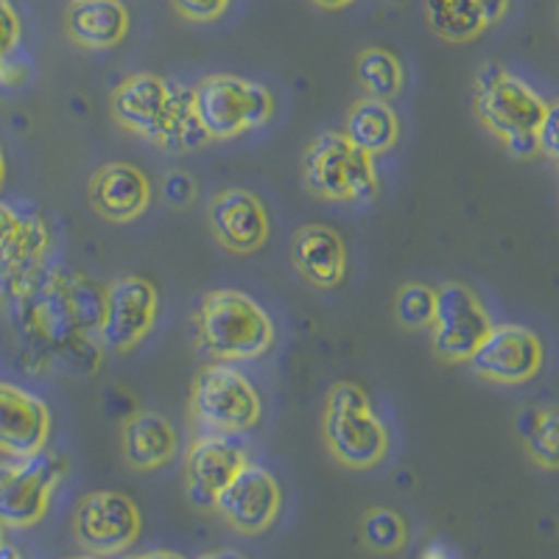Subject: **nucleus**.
<instances>
[{
  "mask_svg": "<svg viewBox=\"0 0 559 559\" xmlns=\"http://www.w3.org/2000/svg\"><path fill=\"white\" fill-rule=\"evenodd\" d=\"M68 37L87 51H107L129 32V12L121 0H73L64 17Z\"/></svg>",
  "mask_w": 559,
  "mask_h": 559,
  "instance_id": "aec40b11",
  "label": "nucleus"
},
{
  "mask_svg": "<svg viewBox=\"0 0 559 559\" xmlns=\"http://www.w3.org/2000/svg\"><path fill=\"white\" fill-rule=\"evenodd\" d=\"M433 292H437V306H433V319L428 324L433 353L448 364L471 361L473 349L492 328L481 299L462 283H445Z\"/></svg>",
  "mask_w": 559,
  "mask_h": 559,
  "instance_id": "9b49d317",
  "label": "nucleus"
},
{
  "mask_svg": "<svg viewBox=\"0 0 559 559\" xmlns=\"http://www.w3.org/2000/svg\"><path fill=\"white\" fill-rule=\"evenodd\" d=\"M127 559H185V557L177 551H143V554H134V557H127Z\"/></svg>",
  "mask_w": 559,
  "mask_h": 559,
  "instance_id": "f704fd0d",
  "label": "nucleus"
},
{
  "mask_svg": "<svg viewBox=\"0 0 559 559\" xmlns=\"http://www.w3.org/2000/svg\"><path fill=\"white\" fill-rule=\"evenodd\" d=\"M210 229L224 249L249 254L261 249L269 238V213L254 193L243 188H227L218 193L207 210Z\"/></svg>",
  "mask_w": 559,
  "mask_h": 559,
  "instance_id": "f3484780",
  "label": "nucleus"
},
{
  "mask_svg": "<svg viewBox=\"0 0 559 559\" xmlns=\"http://www.w3.org/2000/svg\"><path fill=\"white\" fill-rule=\"evenodd\" d=\"M64 473L68 459L51 451L0 464V523L9 528H28L43 521Z\"/></svg>",
  "mask_w": 559,
  "mask_h": 559,
  "instance_id": "6e6552de",
  "label": "nucleus"
},
{
  "mask_svg": "<svg viewBox=\"0 0 559 559\" xmlns=\"http://www.w3.org/2000/svg\"><path fill=\"white\" fill-rule=\"evenodd\" d=\"M199 347L216 361H254L274 344V322L249 294L218 288L199 308Z\"/></svg>",
  "mask_w": 559,
  "mask_h": 559,
  "instance_id": "7ed1b4c3",
  "label": "nucleus"
},
{
  "mask_svg": "<svg viewBox=\"0 0 559 559\" xmlns=\"http://www.w3.org/2000/svg\"><path fill=\"white\" fill-rule=\"evenodd\" d=\"M159 297L157 288L146 277L127 274L112 286L104 288V319L102 347L112 353H129L134 344L143 342L157 319Z\"/></svg>",
  "mask_w": 559,
  "mask_h": 559,
  "instance_id": "f8f14e48",
  "label": "nucleus"
},
{
  "mask_svg": "<svg viewBox=\"0 0 559 559\" xmlns=\"http://www.w3.org/2000/svg\"><path fill=\"white\" fill-rule=\"evenodd\" d=\"M423 559H451V554H448L445 548L433 546V548H428L426 554H423Z\"/></svg>",
  "mask_w": 559,
  "mask_h": 559,
  "instance_id": "e433bc0d",
  "label": "nucleus"
},
{
  "mask_svg": "<svg viewBox=\"0 0 559 559\" xmlns=\"http://www.w3.org/2000/svg\"><path fill=\"white\" fill-rule=\"evenodd\" d=\"M322 431L331 456L349 471H369L386 459V426L356 383L344 381L331 389Z\"/></svg>",
  "mask_w": 559,
  "mask_h": 559,
  "instance_id": "39448f33",
  "label": "nucleus"
},
{
  "mask_svg": "<svg viewBox=\"0 0 559 559\" xmlns=\"http://www.w3.org/2000/svg\"><path fill=\"white\" fill-rule=\"evenodd\" d=\"M557 408H540L534 412V423L526 431V451L534 462L546 467V471H557Z\"/></svg>",
  "mask_w": 559,
  "mask_h": 559,
  "instance_id": "bb28decb",
  "label": "nucleus"
},
{
  "mask_svg": "<svg viewBox=\"0 0 559 559\" xmlns=\"http://www.w3.org/2000/svg\"><path fill=\"white\" fill-rule=\"evenodd\" d=\"M193 109L210 140H233L272 118L274 98L263 84L233 73L204 76L191 90Z\"/></svg>",
  "mask_w": 559,
  "mask_h": 559,
  "instance_id": "0eeeda50",
  "label": "nucleus"
},
{
  "mask_svg": "<svg viewBox=\"0 0 559 559\" xmlns=\"http://www.w3.org/2000/svg\"><path fill=\"white\" fill-rule=\"evenodd\" d=\"M546 109L548 102L501 64L487 62L476 73L478 118L512 157L526 159L537 154V127Z\"/></svg>",
  "mask_w": 559,
  "mask_h": 559,
  "instance_id": "20e7f679",
  "label": "nucleus"
},
{
  "mask_svg": "<svg viewBox=\"0 0 559 559\" xmlns=\"http://www.w3.org/2000/svg\"><path fill=\"white\" fill-rule=\"evenodd\" d=\"M199 559H249V557L243 551H238V548H218V551L202 554Z\"/></svg>",
  "mask_w": 559,
  "mask_h": 559,
  "instance_id": "72a5a7b5",
  "label": "nucleus"
},
{
  "mask_svg": "<svg viewBox=\"0 0 559 559\" xmlns=\"http://www.w3.org/2000/svg\"><path fill=\"white\" fill-rule=\"evenodd\" d=\"M484 381L518 386L543 369V342L523 324H492L471 356Z\"/></svg>",
  "mask_w": 559,
  "mask_h": 559,
  "instance_id": "ddd939ff",
  "label": "nucleus"
},
{
  "mask_svg": "<svg viewBox=\"0 0 559 559\" xmlns=\"http://www.w3.org/2000/svg\"><path fill=\"white\" fill-rule=\"evenodd\" d=\"M408 540V528L403 515H397L394 509L376 507L369 509L367 515L361 518V543L372 554L381 557H392V554L403 551Z\"/></svg>",
  "mask_w": 559,
  "mask_h": 559,
  "instance_id": "393cba45",
  "label": "nucleus"
},
{
  "mask_svg": "<svg viewBox=\"0 0 559 559\" xmlns=\"http://www.w3.org/2000/svg\"><path fill=\"white\" fill-rule=\"evenodd\" d=\"M557 134H559V109H557V104H548L540 127H537V152H543L548 159H554V163L559 159Z\"/></svg>",
  "mask_w": 559,
  "mask_h": 559,
  "instance_id": "c756f323",
  "label": "nucleus"
},
{
  "mask_svg": "<svg viewBox=\"0 0 559 559\" xmlns=\"http://www.w3.org/2000/svg\"><path fill=\"white\" fill-rule=\"evenodd\" d=\"M356 73L369 98L392 102L403 90L401 59L394 57L392 51H383V48H367V51L358 53Z\"/></svg>",
  "mask_w": 559,
  "mask_h": 559,
  "instance_id": "b1692460",
  "label": "nucleus"
},
{
  "mask_svg": "<svg viewBox=\"0 0 559 559\" xmlns=\"http://www.w3.org/2000/svg\"><path fill=\"white\" fill-rule=\"evenodd\" d=\"M68 559H102V557H93V554H82V557H68Z\"/></svg>",
  "mask_w": 559,
  "mask_h": 559,
  "instance_id": "ea45409f",
  "label": "nucleus"
},
{
  "mask_svg": "<svg viewBox=\"0 0 559 559\" xmlns=\"http://www.w3.org/2000/svg\"><path fill=\"white\" fill-rule=\"evenodd\" d=\"M123 459L132 471L152 473L177 453V431L163 414L138 412L127 419L121 433Z\"/></svg>",
  "mask_w": 559,
  "mask_h": 559,
  "instance_id": "412c9836",
  "label": "nucleus"
},
{
  "mask_svg": "<svg viewBox=\"0 0 559 559\" xmlns=\"http://www.w3.org/2000/svg\"><path fill=\"white\" fill-rule=\"evenodd\" d=\"M152 202V182L132 163H107L90 179V204L107 222L127 224Z\"/></svg>",
  "mask_w": 559,
  "mask_h": 559,
  "instance_id": "a211bd4d",
  "label": "nucleus"
},
{
  "mask_svg": "<svg viewBox=\"0 0 559 559\" xmlns=\"http://www.w3.org/2000/svg\"><path fill=\"white\" fill-rule=\"evenodd\" d=\"M319 9H344L349 3H356V0H313Z\"/></svg>",
  "mask_w": 559,
  "mask_h": 559,
  "instance_id": "c9c22d12",
  "label": "nucleus"
},
{
  "mask_svg": "<svg viewBox=\"0 0 559 559\" xmlns=\"http://www.w3.org/2000/svg\"><path fill=\"white\" fill-rule=\"evenodd\" d=\"M302 182L324 202H369L378 193L376 157L353 146L344 132H322L306 148Z\"/></svg>",
  "mask_w": 559,
  "mask_h": 559,
  "instance_id": "423d86ee",
  "label": "nucleus"
},
{
  "mask_svg": "<svg viewBox=\"0 0 559 559\" xmlns=\"http://www.w3.org/2000/svg\"><path fill=\"white\" fill-rule=\"evenodd\" d=\"M261 397L236 367L218 361L204 367L191 389V414L216 433H241L261 419Z\"/></svg>",
  "mask_w": 559,
  "mask_h": 559,
  "instance_id": "1a4fd4ad",
  "label": "nucleus"
},
{
  "mask_svg": "<svg viewBox=\"0 0 559 559\" xmlns=\"http://www.w3.org/2000/svg\"><path fill=\"white\" fill-rule=\"evenodd\" d=\"M433 306H437V292L423 283H408L394 297V319L408 328V331H423L433 319Z\"/></svg>",
  "mask_w": 559,
  "mask_h": 559,
  "instance_id": "a878e982",
  "label": "nucleus"
},
{
  "mask_svg": "<svg viewBox=\"0 0 559 559\" xmlns=\"http://www.w3.org/2000/svg\"><path fill=\"white\" fill-rule=\"evenodd\" d=\"M344 138L361 152H367L369 157L392 152L401 140L397 112L381 98H361L356 107L349 109L347 121H344Z\"/></svg>",
  "mask_w": 559,
  "mask_h": 559,
  "instance_id": "4be33fe9",
  "label": "nucleus"
},
{
  "mask_svg": "<svg viewBox=\"0 0 559 559\" xmlns=\"http://www.w3.org/2000/svg\"><path fill=\"white\" fill-rule=\"evenodd\" d=\"M112 118L127 132L166 152H193L210 143L193 109L191 90L154 73H134L112 90Z\"/></svg>",
  "mask_w": 559,
  "mask_h": 559,
  "instance_id": "f03ea898",
  "label": "nucleus"
},
{
  "mask_svg": "<svg viewBox=\"0 0 559 559\" xmlns=\"http://www.w3.org/2000/svg\"><path fill=\"white\" fill-rule=\"evenodd\" d=\"M0 559H23V554L3 543V546H0Z\"/></svg>",
  "mask_w": 559,
  "mask_h": 559,
  "instance_id": "4c0bfd02",
  "label": "nucleus"
},
{
  "mask_svg": "<svg viewBox=\"0 0 559 559\" xmlns=\"http://www.w3.org/2000/svg\"><path fill=\"white\" fill-rule=\"evenodd\" d=\"M51 437V408L37 394L0 381V453L23 459L45 451Z\"/></svg>",
  "mask_w": 559,
  "mask_h": 559,
  "instance_id": "dca6fc26",
  "label": "nucleus"
},
{
  "mask_svg": "<svg viewBox=\"0 0 559 559\" xmlns=\"http://www.w3.org/2000/svg\"><path fill=\"white\" fill-rule=\"evenodd\" d=\"M3 182H7V157H3V148H0V191H3Z\"/></svg>",
  "mask_w": 559,
  "mask_h": 559,
  "instance_id": "58836bf2",
  "label": "nucleus"
},
{
  "mask_svg": "<svg viewBox=\"0 0 559 559\" xmlns=\"http://www.w3.org/2000/svg\"><path fill=\"white\" fill-rule=\"evenodd\" d=\"M23 26H20V14L12 0H0V62L17 51Z\"/></svg>",
  "mask_w": 559,
  "mask_h": 559,
  "instance_id": "cd10ccee",
  "label": "nucleus"
},
{
  "mask_svg": "<svg viewBox=\"0 0 559 559\" xmlns=\"http://www.w3.org/2000/svg\"><path fill=\"white\" fill-rule=\"evenodd\" d=\"M249 464L247 451L233 433L210 431L193 439L185 453V489L197 509H213L216 496Z\"/></svg>",
  "mask_w": 559,
  "mask_h": 559,
  "instance_id": "2eb2a0df",
  "label": "nucleus"
},
{
  "mask_svg": "<svg viewBox=\"0 0 559 559\" xmlns=\"http://www.w3.org/2000/svg\"><path fill=\"white\" fill-rule=\"evenodd\" d=\"M23 367L37 376L53 364L96 372L102 364L104 286L59 266H34L9 299Z\"/></svg>",
  "mask_w": 559,
  "mask_h": 559,
  "instance_id": "f257e3e1",
  "label": "nucleus"
},
{
  "mask_svg": "<svg viewBox=\"0 0 559 559\" xmlns=\"http://www.w3.org/2000/svg\"><path fill=\"white\" fill-rule=\"evenodd\" d=\"M163 193H166V199L174 204V207H185V204L193 199V193H197V185H193V179L188 177V174L177 171L166 179Z\"/></svg>",
  "mask_w": 559,
  "mask_h": 559,
  "instance_id": "7c9ffc66",
  "label": "nucleus"
},
{
  "mask_svg": "<svg viewBox=\"0 0 559 559\" xmlns=\"http://www.w3.org/2000/svg\"><path fill=\"white\" fill-rule=\"evenodd\" d=\"M292 263L317 288H333L347 272V249L336 229L306 224L292 238Z\"/></svg>",
  "mask_w": 559,
  "mask_h": 559,
  "instance_id": "6ab92c4d",
  "label": "nucleus"
},
{
  "mask_svg": "<svg viewBox=\"0 0 559 559\" xmlns=\"http://www.w3.org/2000/svg\"><path fill=\"white\" fill-rule=\"evenodd\" d=\"M0 546H3V523H0Z\"/></svg>",
  "mask_w": 559,
  "mask_h": 559,
  "instance_id": "a19ab883",
  "label": "nucleus"
},
{
  "mask_svg": "<svg viewBox=\"0 0 559 559\" xmlns=\"http://www.w3.org/2000/svg\"><path fill=\"white\" fill-rule=\"evenodd\" d=\"M280 503H283V496H280L277 478L266 467L243 464L238 476L218 492L213 509L229 528L247 537H258L277 521Z\"/></svg>",
  "mask_w": 559,
  "mask_h": 559,
  "instance_id": "4468645a",
  "label": "nucleus"
},
{
  "mask_svg": "<svg viewBox=\"0 0 559 559\" xmlns=\"http://www.w3.org/2000/svg\"><path fill=\"white\" fill-rule=\"evenodd\" d=\"M179 17L191 20V23H213L227 12L229 0H171Z\"/></svg>",
  "mask_w": 559,
  "mask_h": 559,
  "instance_id": "c85d7f7f",
  "label": "nucleus"
},
{
  "mask_svg": "<svg viewBox=\"0 0 559 559\" xmlns=\"http://www.w3.org/2000/svg\"><path fill=\"white\" fill-rule=\"evenodd\" d=\"M140 509L123 492L98 489L73 509V537L93 557H115L134 546L140 537Z\"/></svg>",
  "mask_w": 559,
  "mask_h": 559,
  "instance_id": "9d476101",
  "label": "nucleus"
},
{
  "mask_svg": "<svg viewBox=\"0 0 559 559\" xmlns=\"http://www.w3.org/2000/svg\"><path fill=\"white\" fill-rule=\"evenodd\" d=\"M28 70L23 64H12L9 59L0 62V87H20V84H26Z\"/></svg>",
  "mask_w": 559,
  "mask_h": 559,
  "instance_id": "473e14b6",
  "label": "nucleus"
},
{
  "mask_svg": "<svg viewBox=\"0 0 559 559\" xmlns=\"http://www.w3.org/2000/svg\"><path fill=\"white\" fill-rule=\"evenodd\" d=\"M32 272V269H28ZM26 269L14 266V263L9 261H0V311L9 306V299H12V294L17 292L20 280L26 277Z\"/></svg>",
  "mask_w": 559,
  "mask_h": 559,
  "instance_id": "2f4dec72",
  "label": "nucleus"
},
{
  "mask_svg": "<svg viewBox=\"0 0 559 559\" xmlns=\"http://www.w3.org/2000/svg\"><path fill=\"white\" fill-rule=\"evenodd\" d=\"M426 17L448 43H467L489 28L481 0H426Z\"/></svg>",
  "mask_w": 559,
  "mask_h": 559,
  "instance_id": "5701e85b",
  "label": "nucleus"
}]
</instances>
